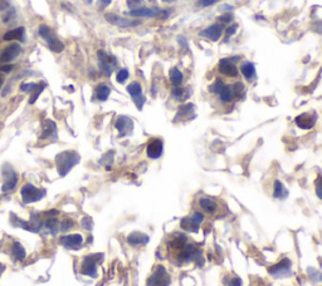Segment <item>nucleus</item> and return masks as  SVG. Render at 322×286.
<instances>
[{
    "mask_svg": "<svg viewBox=\"0 0 322 286\" xmlns=\"http://www.w3.org/2000/svg\"><path fill=\"white\" fill-rule=\"evenodd\" d=\"M238 60L239 57L222 58L218 63V72L228 78H237L239 75V68L237 67Z\"/></svg>",
    "mask_w": 322,
    "mask_h": 286,
    "instance_id": "39448f33",
    "label": "nucleus"
},
{
    "mask_svg": "<svg viewBox=\"0 0 322 286\" xmlns=\"http://www.w3.org/2000/svg\"><path fill=\"white\" fill-rule=\"evenodd\" d=\"M273 196L276 198H279V200H283V198H286L288 196L287 188H286L285 185H283L281 181H278V179H276V181H274Z\"/></svg>",
    "mask_w": 322,
    "mask_h": 286,
    "instance_id": "2f4dec72",
    "label": "nucleus"
},
{
    "mask_svg": "<svg viewBox=\"0 0 322 286\" xmlns=\"http://www.w3.org/2000/svg\"><path fill=\"white\" fill-rule=\"evenodd\" d=\"M224 32V25H222L220 23H214V24L209 25V27L204 28L199 33V35L205 39H209L212 42H218L222 38Z\"/></svg>",
    "mask_w": 322,
    "mask_h": 286,
    "instance_id": "ddd939ff",
    "label": "nucleus"
},
{
    "mask_svg": "<svg viewBox=\"0 0 322 286\" xmlns=\"http://www.w3.org/2000/svg\"><path fill=\"white\" fill-rule=\"evenodd\" d=\"M3 83H4V80H3V78L0 77V89H1V87H3Z\"/></svg>",
    "mask_w": 322,
    "mask_h": 286,
    "instance_id": "5fc2aeb1",
    "label": "nucleus"
},
{
    "mask_svg": "<svg viewBox=\"0 0 322 286\" xmlns=\"http://www.w3.org/2000/svg\"><path fill=\"white\" fill-rule=\"evenodd\" d=\"M150 1H154V0H150Z\"/></svg>",
    "mask_w": 322,
    "mask_h": 286,
    "instance_id": "4d7b16f0",
    "label": "nucleus"
},
{
    "mask_svg": "<svg viewBox=\"0 0 322 286\" xmlns=\"http://www.w3.org/2000/svg\"><path fill=\"white\" fill-rule=\"evenodd\" d=\"M105 19L110 23V24L115 25V27H118V28H134L141 24L140 20H134V19L125 18V16H120L117 15V14H113V13L105 14Z\"/></svg>",
    "mask_w": 322,
    "mask_h": 286,
    "instance_id": "9b49d317",
    "label": "nucleus"
},
{
    "mask_svg": "<svg viewBox=\"0 0 322 286\" xmlns=\"http://www.w3.org/2000/svg\"><path fill=\"white\" fill-rule=\"evenodd\" d=\"M191 92L189 88H183V87H172L171 97L177 102H185L190 97Z\"/></svg>",
    "mask_w": 322,
    "mask_h": 286,
    "instance_id": "a878e982",
    "label": "nucleus"
},
{
    "mask_svg": "<svg viewBox=\"0 0 322 286\" xmlns=\"http://www.w3.org/2000/svg\"><path fill=\"white\" fill-rule=\"evenodd\" d=\"M4 270H5V266H4L3 264H0V276H1V274L4 273Z\"/></svg>",
    "mask_w": 322,
    "mask_h": 286,
    "instance_id": "603ef678",
    "label": "nucleus"
},
{
    "mask_svg": "<svg viewBox=\"0 0 322 286\" xmlns=\"http://www.w3.org/2000/svg\"><path fill=\"white\" fill-rule=\"evenodd\" d=\"M169 79L172 87H181V84L184 83V74L179 68L174 67L169 70Z\"/></svg>",
    "mask_w": 322,
    "mask_h": 286,
    "instance_id": "bb28decb",
    "label": "nucleus"
},
{
    "mask_svg": "<svg viewBox=\"0 0 322 286\" xmlns=\"http://www.w3.org/2000/svg\"><path fill=\"white\" fill-rule=\"evenodd\" d=\"M237 30H238V24L228 25V27H227V29H226V39L233 37V35L237 33Z\"/></svg>",
    "mask_w": 322,
    "mask_h": 286,
    "instance_id": "79ce46f5",
    "label": "nucleus"
},
{
    "mask_svg": "<svg viewBox=\"0 0 322 286\" xmlns=\"http://www.w3.org/2000/svg\"><path fill=\"white\" fill-rule=\"evenodd\" d=\"M194 115V105L191 103H188V105L180 106L179 110H177L176 115H175V119H186L189 117H193Z\"/></svg>",
    "mask_w": 322,
    "mask_h": 286,
    "instance_id": "c85d7f7f",
    "label": "nucleus"
},
{
    "mask_svg": "<svg viewBox=\"0 0 322 286\" xmlns=\"http://www.w3.org/2000/svg\"><path fill=\"white\" fill-rule=\"evenodd\" d=\"M234 92V97L236 99H243L245 97V87L242 82H237V83L232 84Z\"/></svg>",
    "mask_w": 322,
    "mask_h": 286,
    "instance_id": "72a5a7b5",
    "label": "nucleus"
},
{
    "mask_svg": "<svg viewBox=\"0 0 322 286\" xmlns=\"http://www.w3.org/2000/svg\"><path fill=\"white\" fill-rule=\"evenodd\" d=\"M217 96H218V99H219V102H222L223 105H229V103H232V102L236 99L232 84H226V86L223 87V89H222Z\"/></svg>",
    "mask_w": 322,
    "mask_h": 286,
    "instance_id": "4be33fe9",
    "label": "nucleus"
},
{
    "mask_svg": "<svg viewBox=\"0 0 322 286\" xmlns=\"http://www.w3.org/2000/svg\"><path fill=\"white\" fill-rule=\"evenodd\" d=\"M171 283L169 273L162 265H158L154 273L149 276L146 286H169Z\"/></svg>",
    "mask_w": 322,
    "mask_h": 286,
    "instance_id": "20e7f679",
    "label": "nucleus"
},
{
    "mask_svg": "<svg viewBox=\"0 0 322 286\" xmlns=\"http://www.w3.org/2000/svg\"><path fill=\"white\" fill-rule=\"evenodd\" d=\"M22 52V47L18 43H10L6 46L3 51L0 52V62L10 63L16 58Z\"/></svg>",
    "mask_w": 322,
    "mask_h": 286,
    "instance_id": "dca6fc26",
    "label": "nucleus"
},
{
    "mask_svg": "<svg viewBox=\"0 0 322 286\" xmlns=\"http://www.w3.org/2000/svg\"><path fill=\"white\" fill-rule=\"evenodd\" d=\"M186 243H188V236H186L185 233H180V232L174 233V235L169 238V241H167L169 249L171 250L174 254L179 251V250L183 249Z\"/></svg>",
    "mask_w": 322,
    "mask_h": 286,
    "instance_id": "6ab92c4d",
    "label": "nucleus"
},
{
    "mask_svg": "<svg viewBox=\"0 0 322 286\" xmlns=\"http://www.w3.org/2000/svg\"><path fill=\"white\" fill-rule=\"evenodd\" d=\"M127 242L131 246H144L149 242V236L143 232H132L127 236Z\"/></svg>",
    "mask_w": 322,
    "mask_h": 286,
    "instance_id": "5701e85b",
    "label": "nucleus"
},
{
    "mask_svg": "<svg viewBox=\"0 0 322 286\" xmlns=\"http://www.w3.org/2000/svg\"><path fill=\"white\" fill-rule=\"evenodd\" d=\"M57 136V126L53 120L47 119L43 123V129H42V134H40V138L42 139H48L54 137L56 138Z\"/></svg>",
    "mask_w": 322,
    "mask_h": 286,
    "instance_id": "b1692460",
    "label": "nucleus"
},
{
    "mask_svg": "<svg viewBox=\"0 0 322 286\" xmlns=\"http://www.w3.org/2000/svg\"><path fill=\"white\" fill-rule=\"evenodd\" d=\"M144 0H126V3H127V6H129L130 9H136V8H139V5L141 3H143Z\"/></svg>",
    "mask_w": 322,
    "mask_h": 286,
    "instance_id": "a18cd8bd",
    "label": "nucleus"
},
{
    "mask_svg": "<svg viewBox=\"0 0 322 286\" xmlns=\"http://www.w3.org/2000/svg\"><path fill=\"white\" fill-rule=\"evenodd\" d=\"M20 196H22V200L24 203L37 202V201H40L46 196V190L35 187L32 183H27L20 190Z\"/></svg>",
    "mask_w": 322,
    "mask_h": 286,
    "instance_id": "6e6552de",
    "label": "nucleus"
},
{
    "mask_svg": "<svg viewBox=\"0 0 322 286\" xmlns=\"http://www.w3.org/2000/svg\"><path fill=\"white\" fill-rule=\"evenodd\" d=\"M73 225H75V222H73V220L71 219H65L62 222H61V231H68L71 230V229L73 228Z\"/></svg>",
    "mask_w": 322,
    "mask_h": 286,
    "instance_id": "ea45409f",
    "label": "nucleus"
},
{
    "mask_svg": "<svg viewBox=\"0 0 322 286\" xmlns=\"http://www.w3.org/2000/svg\"><path fill=\"white\" fill-rule=\"evenodd\" d=\"M291 261L290 259H282L278 264L273 265L271 269H269V274L274 278H283V276L290 275L291 273Z\"/></svg>",
    "mask_w": 322,
    "mask_h": 286,
    "instance_id": "f3484780",
    "label": "nucleus"
},
{
    "mask_svg": "<svg viewBox=\"0 0 322 286\" xmlns=\"http://www.w3.org/2000/svg\"><path fill=\"white\" fill-rule=\"evenodd\" d=\"M80 225H82V228H84V229H86V230H91V229H92V225H93V222H92L91 217L84 216L83 219L80 220Z\"/></svg>",
    "mask_w": 322,
    "mask_h": 286,
    "instance_id": "37998d69",
    "label": "nucleus"
},
{
    "mask_svg": "<svg viewBox=\"0 0 322 286\" xmlns=\"http://www.w3.org/2000/svg\"><path fill=\"white\" fill-rule=\"evenodd\" d=\"M232 20H233V15H232L231 13H226L224 15L218 18V23H220V24L224 25V27H226V24H229Z\"/></svg>",
    "mask_w": 322,
    "mask_h": 286,
    "instance_id": "58836bf2",
    "label": "nucleus"
},
{
    "mask_svg": "<svg viewBox=\"0 0 322 286\" xmlns=\"http://www.w3.org/2000/svg\"><path fill=\"white\" fill-rule=\"evenodd\" d=\"M44 88H46V84H44V83H42V84L38 83L37 87H35V88L33 89L32 92H30V97H29V103H30V105H34L35 102H37L38 97L40 96V93L43 92Z\"/></svg>",
    "mask_w": 322,
    "mask_h": 286,
    "instance_id": "f704fd0d",
    "label": "nucleus"
},
{
    "mask_svg": "<svg viewBox=\"0 0 322 286\" xmlns=\"http://www.w3.org/2000/svg\"><path fill=\"white\" fill-rule=\"evenodd\" d=\"M129 77H130L129 70H127L126 68H122V69L118 70L117 74H116V80H117V83L124 84L125 82H126V80L129 79Z\"/></svg>",
    "mask_w": 322,
    "mask_h": 286,
    "instance_id": "e433bc0d",
    "label": "nucleus"
},
{
    "mask_svg": "<svg viewBox=\"0 0 322 286\" xmlns=\"http://www.w3.org/2000/svg\"><path fill=\"white\" fill-rule=\"evenodd\" d=\"M80 161V156L76 151H63L56 157V166L59 176L65 177L70 173L71 170L77 166Z\"/></svg>",
    "mask_w": 322,
    "mask_h": 286,
    "instance_id": "f257e3e1",
    "label": "nucleus"
},
{
    "mask_svg": "<svg viewBox=\"0 0 322 286\" xmlns=\"http://www.w3.org/2000/svg\"><path fill=\"white\" fill-rule=\"evenodd\" d=\"M162 1H164V3L170 4V3H175V1H176V0H162Z\"/></svg>",
    "mask_w": 322,
    "mask_h": 286,
    "instance_id": "864d4df0",
    "label": "nucleus"
},
{
    "mask_svg": "<svg viewBox=\"0 0 322 286\" xmlns=\"http://www.w3.org/2000/svg\"><path fill=\"white\" fill-rule=\"evenodd\" d=\"M111 1H112V0H99V8L106 9L108 5H110Z\"/></svg>",
    "mask_w": 322,
    "mask_h": 286,
    "instance_id": "de8ad7c7",
    "label": "nucleus"
},
{
    "mask_svg": "<svg viewBox=\"0 0 322 286\" xmlns=\"http://www.w3.org/2000/svg\"><path fill=\"white\" fill-rule=\"evenodd\" d=\"M116 129L120 132V136H127L132 132V128H134V123H132V120L130 119L129 117L126 115H120L117 118L115 123Z\"/></svg>",
    "mask_w": 322,
    "mask_h": 286,
    "instance_id": "aec40b11",
    "label": "nucleus"
},
{
    "mask_svg": "<svg viewBox=\"0 0 322 286\" xmlns=\"http://www.w3.org/2000/svg\"><path fill=\"white\" fill-rule=\"evenodd\" d=\"M180 226H181V229H183L184 231H186V232L193 233L198 232L199 228H200V225L196 224V222L191 219V216L184 217V219L180 221Z\"/></svg>",
    "mask_w": 322,
    "mask_h": 286,
    "instance_id": "cd10ccee",
    "label": "nucleus"
},
{
    "mask_svg": "<svg viewBox=\"0 0 322 286\" xmlns=\"http://www.w3.org/2000/svg\"><path fill=\"white\" fill-rule=\"evenodd\" d=\"M97 56H98V65L101 73H102L105 77H111V74L113 73V69L117 67V60H116V58L106 53L105 51H98Z\"/></svg>",
    "mask_w": 322,
    "mask_h": 286,
    "instance_id": "0eeeda50",
    "label": "nucleus"
},
{
    "mask_svg": "<svg viewBox=\"0 0 322 286\" xmlns=\"http://www.w3.org/2000/svg\"><path fill=\"white\" fill-rule=\"evenodd\" d=\"M224 86H226L224 80L222 79V78H217V79H215L214 82H213V83L209 86V92H210V93H213V94H215V96H217V94L219 93V92L222 91V89H223Z\"/></svg>",
    "mask_w": 322,
    "mask_h": 286,
    "instance_id": "c9c22d12",
    "label": "nucleus"
},
{
    "mask_svg": "<svg viewBox=\"0 0 322 286\" xmlns=\"http://www.w3.org/2000/svg\"><path fill=\"white\" fill-rule=\"evenodd\" d=\"M198 206L200 209V211L205 215V216H215L219 214L220 206L219 203L214 200V198L209 197V196H203L199 197L198 200Z\"/></svg>",
    "mask_w": 322,
    "mask_h": 286,
    "instance_id": "1a4fd4ad",
    "label": "nucleus"
},
{
    "mask_svg": "<svg viewBox=\"0 0 322 286\" xmlns=\"http://www.w3.org/2000/svg\"><path fill=\"white\" fill-rule=\"evenodd\" d=\"M61 243L66 249L80 250L83 243V237L80 233H72V235H66L61 237Z\"/></svg>",
    "mask_w": 322,
    "mask_h": 286,
    "instance_id": "a211bd4d",
    "label": "nucleus"
},
{
    "mask_svg": "<svg viewBox=\"0 0 322 286\" xmlns=\"http://www.w3.org/2000/svg\"><path fill=\"white\" fill-rule=\"evenodd\" d=\"M129 15L136 16V18H159L166 19L169 18L170 10H164L160 8H148V6H139L129 11Z\"/></svg>",
    "mask_w": 322,
    "mask_h": 286,
    "instance_id": "7ed1b4c3",
    "label": "nucleus"
},
{
    "mask_svg": "<svg viewBox=\"0 0 322 286\" xmlns=\"http://www.w3.org/2000/svg\"><path fill=\"white\" fill-rule=\"evenodd\" d=\"M38 33H39V35L42 37V39L48 44L49 49H51L52 52H54V53H61V52H63L65 44H63L62 42L58 39V37L54 34L52 28H49L48 25L46 24H42L38 28Z\"/></svg>",
    "mask_w": 322,
    "mask_h": 286,
    "instance_id": "f03ea898",
    "label": "nucleus"
},
{
    "mask_svg": "<svg viewBox=\"0 0 322 286\" xmlns=\"http://www.w3.org/2000/svg\"><path fill=\"white\" fill-rule=\"evenodd\" d=\"M47 226V229L49 230V232L52 233V235L56 236L57 233L61 231V224H59L58 219L57 217H49V219H47L46 224H44Z\"/></svg>",
    "mask_w": 322,
    "mask_h": 286,
    "instance_id": "473e14b6",
    "label": "nucleus"
},
{
    "mask_svg": "<svg viewBox=\"0 0 322 286\" xmlns=\"http://www.w3.org/2000/svg\"><path fill=\"white\" fill-rule=\"evenodd\" d=\"M227 286H242V280L237 276L234 278H231L228 281H227Z\"/></svg>",
    "mask_w": 322,
    "mask_h": 286,
    "instance_id": "49530a36",
    "label": "nucleus"
},
{
    "mask_svg": "<svg viewBox=\"0 0 322 286\" xmlns=\"http://www.w3.org/2000/svg\"><path fill=\"white\" fill-rule=\"evenodd\" d=\"M13 68H14V65H1V67H0V70H3V72H5V73H8V72H10V70H13Z\"/></svg>",
    "mask_w": 322,
    "mask_h": 286,
    "instance_id": "8fccbe9b",
    "label": "nucleus"
},
{
    "mask_svg": "<svg viewBox=\"0 0 322 286\" xmlns=\"http://www.w3.org/2000/svg\"><path fill=\"white\" fill-rule=\"evenodd\" d=\"M25 37V29L23 27L15 28V29H11L9 32H6L5 34L3 35V39L5 42H11V40H24Z\"/></svg>",
    "mask_w": 322,
    "mask_h": 286,
    "instance_id": "393cba45",
    "label": "nucleus"
},
{
    "mask_svg": "<svg viewBox=\"0 0 322 286\" xmlns=\"http://www.w3.org/2000/svg\"><path fill=\"white\" fill-rule=\"evenodd\" d=\"M1 173H3V179H4L3 186H1V191H3V192H8V191L14 190L16 183H18V174H16L15 171H14L13 167L5 165V166L3 167Z\"/></svg>",
    "mask_w": 322,
    "mask_h": 286,
    "instance_id": "f8f14e48",
    "label": "nucleus"
},
{
    "mask_svg": "<svg viewBox=\"0 0 322 286\" xmlns=\"http://www.w3.org/2000/svg\"><path fill=\"white\" fill-rule=\"evenodd\" d=\"M162 152H164V142L161 138H153L148 143V147H146V155H148L149 158L151 160H158L162 156Z\"/></svg>",
    "mask_w": 322,
    "mask_h": 286,
    "instance_id": "2eb2a0df",
    "label": "nucleus"
},
{
    "mask_svg": "<svg viewBox=\"0 0 322 286\" xmlns=\"http://www.w3.org/2000/svg\"><path fill=\"white\" fill-rule=\"evenodd\" d=\"M110 94H111V88L105 83L98 84L96 88V92H94V96H96V98L98 99L99 102L107 101Z\"/></svg>",
    "mask_w": 322,
    "mask_h": 286,
    "instance_id": "c756f323",
    "label": "nucleus"
},
{
    "mask_svg": "<svg viewBox=\"0 0 322 286\" xmlns=\"http://www.w3.org/2000/svg\"><path fill=\"white\" fill-rule=\"evenodd\" d=\"M239 70L243 74V77L248 80V82H253L257 77V70H255L254 64L249 60H244V62L242 63L241 67H239Z\"/></svg>",
    "mask_w": 322,
    "mask_h": 286,
    "instance_id": "412c9836",
    "label": "nucleus"
},
{
    "mask_svg": "<svg viewBox=\"0 0 322 286\" xmlns=\"http://www.w3.org/2000/svg\"><path fill=\"white\" fill-rule=\"evenodd\" d=\"M92 1H93V0H86V3H87V4H91Z\"/></svg>",
    "mask_w": 322,
    "mask_h": 286,
    "instance_id": "6e6d98bb",
    "label": "nucleus"
},
{
    "mask_svg": "<svg viewBox=\"0 0 322 286\" xmlns=\"http://www.w3.org/2000/svg\"><path fill=\"white\" fill-rule=\"evenodd\" d=\"M177 42H179V44L181 47H188V43H186V39L184 37H181V35H180V37H177Z\"/></svg>",
    "mask_w": 322,
    "mask_h": 286,
    "instance_id": "09e8293b",
    "label": "nucleus"
},
{
    "mask_svg": "<svg viewBox=\"0 0 322 286\" xmlns=\"http://www.w3.org/2000/svg\"><path fill=\"white\" fill-rule=\"evenodd\" d=\"M219 1H222V0H198L196 5H198L199 8H208V6L214 5V4L219 3Z\"/></svg>",
    "mask_w": 322,
    "mask_h": 286,
    "instance_id": "4c0bfd02",
    "label": "nucleus"
},
{
    "mask_svg": "<svg viewBox=\"0 0 322 286\" xmlns=\"http://www.w3.org/2000/svg\"><path fill=\"white\" fill-rule=\"evenodd\" d=\"M126 89H127V93L131 96L132 101H134V103L136 105V107L139 108L140 111L143 110L144 105H145L146 102V98L143 94V87H141V84H140L139 82H136V80H134V82H131V83L127 86Z\"/></svg>",
    "mask_w": 322,
    "mask_h": 286,
    "instance_id": "9d476101",
    "label": "nucleus"
},
{
    "mask_svg": "<svg viewBox=\"0 0 322 286\" xmlns=\"http://www.w3.org/2000/svg\"><path fill=\"white\" fill-rule=\"evenodd\" d=\"M317 122V114L316 113H302V114L297 115L295 119L296 126L300 127L301 129L309 131V129L314 128L315 124Z\"/></svg>",
    "mask_w": 322,
    "mask_h": 286,
    "instance_id": "4468645a",
    "label": "nucleus"
},
{
    "mask_svg": "<svg viewBox=\"0 0 322 286\" xmlns=\"http://www.w3.org/2000/svg\"><path fill=\"white\" fill-rule=\"evenodd\" d=\"M102 254H94L88 255L82 260L80 264V273L83 275L89 276V278H96L97 276V264L99 261H102Z\"/></svg>",
    "mask_w": 322,
    "mask_h": 286,
    "instance_id": "423d86ee",
    "label": "nucleus"
},
{
    "mask_svg": "<svg viewBox=\"0 0 322 286\" xmlns=\"http://www.w3.org/2000/svg\"><path fill=\"white\" fill-rule=\"evenodd\" d=\"M11 250V255H13L14 257H15L16 260H19V261H22V260L25 259V256H27V252H25V249L23 247V245L20 242H14L13 245H11L10 247Z\"/></svg>",
    "mask_w": 322,
    "mask_h": 286,
    "instance_id": "7c9ffc66",
    "label": "nucleus"
},
{
    "mask_svg": "<svg viewBox=\"0 0 322 286\" xmlns=\"http://www.w3.org/2000/svg\"><path fill=\"white\" fill-rule=\"evenodd\" d=\"M37 84L38 83H23L22 86H20V91L30 93V92H32L35 87H37Z\"/></svg>",
    "mask_w": 322,
    "mask_h": 286,
    "instance_id": "c03bdc74",
    "label": "nucleus"
},
{
    "mask_svg": "<svg viewBox=\"0 0 322 286\" xmlns=\"http://www.w3.org/2000/svg\"><path fill=\"white\" fill-rule=\"evenodd\" d=\"M315 190H316L317 197L322 200V177H319L315 182Z\"/></svg>",
    "mask_w": 322,
    "mask_h": 286,
    "instance_id": "a19ab883",
    "label": "nucleus"
},
{
    "mask_svg": "<svg viewBox=\"0 0 322 286\" xmlns=\"http://www.w3.org/2000/svg\"><path fill=\"white\" fill-rule=\"evenodd\" d=\"M232 9H233V6L229 5V4H226V5L220 6V10H223V11H231Z\"/></svg>",
    "mask_w": 322,
    "mask_h": 286,
    "instance_id": "3c124183",
    "label": "nucleus"
}]
</instances>
